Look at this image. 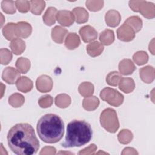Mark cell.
I'll return each mask as SVG.
<instances>
[{
  "instance_id": "6da1fadb",
  "label": "cell",
  "mask_w": 155,
  "mask_h": 155,
  "mask_svg": "<svg viewBox=\"0 0 155 155\" xmlns=\"http://www.w3.org/2000/svg\"><path fill=\"white\" fill-rule=\"evenodd\" d=\"M10 149L18 155H32L39 148V142L33 127L27 123H19L13 126L7 134Z\"/></svg>"
},
{
  "instance_id": "7a4b0ae2",
  "label": "cell",
  "mask_w": 155,
  "mask_h": 155,
  "mask_svg": "<svg viewBox=\"0 0 155 155\" xmlns=\"http://www.w3.org/2000/svg\"><path fill=\"white\" fill-rule=\"evenodd\" d=\"M36 130L41 140L47 143H54L61 140L64 136V124L58 115L47 114L39 119Z\"/></svg>"
},
{
  "instance_id": "3957f363",
  "label": "cell",
  "mask_w": 155,
  "mask_h": 155,
  "mask_svg": "<svg viewBox=\"0 0 155 155\" xmlns=\"http://www.w3.org/2000/svg\"><path fill=\"white\" fill-rule=\"evenodd\" d=\"M93 136L90 125L85 120H73L67 126L65 140L61 143L64 148L81 147L88 143Z\"/></svg>"
},
{
  "instance_id": "277c9868",
  "label": "cell",
  "mask_w": 155,
  "mask_h": 155,
  "mask_svg": "<svg viewBox=\"0 0 155 155\" xmlns=\"http://www.w3.org/2000/svg\"><path fill=\"white\" fill-rule=\"evenodd\" d=\"M101 126L110 133H115L119 127V122L116 111L112 108L105 109L101 114Z\"/></svg>"
},
{
  "instance_id": "5b68a950",
  "label": "cell",
  "mask_w": 155,
  "mask_h": 155,
  "mask_svg": "<svg viewBox=\"0 0 155 155\" xmlns=\"http://www.w3.org/2000/svg\"><path fill=\"white\" fill-rule=\"evenodd\" d=\"M101 98L108 104L114 107H119L124 101V96L117 90L106 87L100 93Z\"/></svg>"
},
{
  "instance_id": "8992f818",
  "label": "cell",
  "mask_w": 155,
  "mask_h": 155,
  "mask_svg": "<svg viewBox=\"0 0 155 155\" xmlns=\"http://www.w3.org/2000/svg\"><path fill=\"white\" fill-rule=\"evenodd\" d=\"M129 6L134 12H139L147 18L150 19L154 17V10H150L154 7V4L147 1H129Z\"/></svg>"
},
{
  "instance_id": "52a82bcc",
  "label": "cell",
  "mask_w": 155,
  "mask_h": 155,
  "mask_svg": "<svg viewBox=\"0 0 155 155\" xmlns=\"http://www.w3.org/2000/svg\"><path fill=\"white\" fill-rule=\"evenodd\" d=\"M117 38L124 42H130L135 37V31L128 24L124 23L117 30Z\"/></svg>"
},
{
  "instance_id": "ba28073f",
  "label": "cell",
  "mask_w": 155,
  "mask_h": 155,
  "mask_svg": "<svg viewBox=\"0 0 155 155\" xmlns=\"http://www.w3.org/2000/svg\"><path fill=\"white\" fill-rule=\"evenodd\" d=\"M36 87L37 90L41 93L48 92L52 89L53 81L50 76L42 75L37 79Z\"/></svg>"
},
{
  "instance_id": "9c48e42d",
  "label": "cell",
  "mask_w": 155,
  "mask_h": 155,
  "mask_svg": "<svg viewBox=\"0 0 155 155\" xmlns=\"http://www.w3.org/2000/svg\"><path fill=\"white\" fill-rule=\"evenodd\" d=\"M58 22L65 27L70 26L74 21L75 17L73 12L68 10H59L56 15Z\"/></svg>"
},
{
  "instance_id": "30bf717a",
  "label": "cell",
  "mask_w": 155,
  "mask_h": 155,
  "mask_svg": "<svg viewBox=\"0 0 155 155\" xmlns=\"http://www.w3.org/2000/svg\"><path fill=\"white\" fill-rule=\"evenodd\" d=\"M79 34L85 42H90L97 39V32L90 25H85L79 30Z\"/></svg>"
},
{
  "instance_id": "8fae6325",
  "label": "cell",
  "mask_w": 155,
  "mask_h": 155,
  "mask_svg": "<svg viewBox=\"0 0 155 155\" xmlns=\"http://www.w3.org/2000/svg\"><path fill=\"white\" fill-rule=\"evenodd\" d=\"M20 72L16 70L13 67H6L2 72V79L8 84H13L20 78Z\"/></svg>"
},
{
  "instance_id": "7c38bea8",
  "label": "cell",
  "mask_w": 155,
  "mask_h": 155,
  "mask_svg": "<svg viewBox=\"0 0 155 155\" xmlns=\"http://www.w3.org/2000/svg\"><path fill=\"white\" fill-rule=\"evenodd\" d=\"M17 38H27L32 31V28L30 24L26 22H19L15 25Z\"/></svg>"
},
{
  "instance_id": "4fadbf2b",
  "label": "cell",
  "mask_w": 155,
  "mask_h": 155,
  "mask_svg": "<svg viewBox=\"0 0 155 155\" xmlns=\"http://www.w3.org/2000/svg\"><path fill=\"white\" fill-rule=\"evenodd\" d=\"M105 19L107 24L109 27H115L119 24L121 16L119 12L115 10H110L106 13Z\"/></svg>"
},
{
  "instance_id": "5bb4252c",
  "label": "cell",
  "mask_w": 155,
  "mask_h": 155,
  "mask_svg": "<svg viewBox=\"0 0 155 155\" xmlns=\"http://www.w3.org/2000/svg\"><path fill=\"white\" fill-rule=\"evenodd\" d=\"M18 90L23 93H27L33 88V82L26 76H22L16 82Z\"/></svg>"
},
{
  "instance_id": "9a60e30c",
  "label": "cell",
  "mask_w": 155,
  "mask_h": 155,
  "mask_svg": "<svg viewBox=\"0 0 155 155\" xmlns=\"http://www.w3.org/2000/svg\"><path fill=\"white\" fill-rule=\"evenodd\" d=\"M136 67L133 62L128 59H125L121 61L119 64V70L120 74L123 75H128L133 73Z\"/></svg>"
},
{
  "instance_id": "2e32d148",
  "label": "cell",
  "mask_w": 155,
  "mask_h": 155,
  "mask_svg": "<svg viewBox=\"0 0 155 155\" xmlns=\"http://www.w3.org/2000/svg\"><path fill=\"white\" fill-rule=\"evenodd\" d=\"M58 11L56 8L50 7L47 8L43 15V21L47 25H52L56 22Z\"/></svg>"
},
{
  "instance_id": "e0dca14e",
  "label": "cell",
  "mask_w": 155,
  "mask_h": 155,
  "mask_svg": "<svg viewBox=\"0 0 155 155\" xmlns=\"http://www.w3.org/2000/svg\"><path fill=\"white\" fill-rule=\"evenodd\" d=\"M81 44L79 36L75 33H69L65 38V45L69 50H73L78 47Z\"/></svg>"
},
{
  "instance_id": "ac0fdd59",
  "label": "cell",
  "mask_w": 155,
  "mask_h": 155,
  "mask_svg": "<svg viewBox=\"0 0 155 155\" xmlns=\"http://www.w3.org/2000/svg\"><path fill=\"white\" fill-rule=\"evenodd\" d=\"M103 50L104 46L97 41L90 42L87 45V51L91 57H96L99 56Z\"/></svg>"
},
{
  "instance_id": "d6986e66",
  "label": "cell",
  "mask_w": 155,
  "mask_h": 155,
  "mask_svg": "<svg viewBox=\"0 0 155 155\" xmlns=\"http://www.w3.org/2000/svg\"><path fill=\"white\" fill-rule=\"evenodd\" d=\"M68 31L60 26H56L51 30V37L53 40L58 44L63 42L64 39Z\"/></svg>"
},
{
  "instance_id": "ffe728a7",
  "label": "cell",
  "mask_w": 155,
  "mask_h": 155,
  "mask_svg": "<svg viewBox=\"0 0 155 155\" xmlns=\"http://www.w3.org/2000/svg\"><path fill=\"white\" fill-rule=\"evenodd\" d=\"M134 82L130 78H122L119 84V89L125 93H131L134 90Z\"/></svg>"
},
{
  "instance_id": "44dd1931",
  "label": "cell",
  "mask_w": 155,
  "mask_h": 155,
  "mask_svg": "<svg viewBox=\"0 0 155 155\" xmlns=\"http://www.w3.org/2000/svg\"><path fill=\"white\" fill-rule=\"evenodd\" d=\"M73 13L74 15L76 22L78 24L85 23L88 21V13L82 7H76L73 10Z\"/></svg>"
},
{
  "instance_id": "7402d4cb",
  "label": "cell",
  "mask_w": 155,
  "mask_h": 155,
  "mask_svg": "<svg viewBox=\"0 0 155 155\" xmlns=\"http://www.w3.org/2000/svg\"><path fill=\"white\" fill-rule=\"evenodd\" d=\"M9 46L12 52L16 55L21 54L25 49V42L19 38L12 40Z\"/></svg>"
},
{
  "instance_id": "603a6c76",
  "label": "cell",
  "mask_w": 155,
  "mask_h": 155,
  "mask_svg": "<svg viewBox=\"0 0 155 155\" xmlns=\"http://www.w3.org/2000/svg\"><path fill=\"white\" fill-rule=\"evenodd\" d=\"M140 76L143 81L146 83H151L154 80V68L153 67L147 66L139 70Z\"/></svg>"
},
{
  "instance_id": "cb8c5ba5",
  "label": "cell",
  "mask_w": 155,
  "mask_h": 155,
  "mask_svg": "<svg viewBox=\"0 0 155 155\" xmlns=\"http://www.w3.org/2000/svg\"><path fill=\"white\" fill-rule=\"evenodd\" d=\"M16 24L15 23H8L2 28V33L4 36L8 41H12L17 38L16 29Z\"/></svg>"
},
{
  "instance_id": "d4e9b609",
  "label": "cell",
  "mask_w": 155,
  "mask_h": 155,
  "mask_svg": "<svg viewBox=\"0 0 155 155\" xmlns=\"http://www.w3.org/2000/svg\"><path fill=\"white\" fill-rule=\"evenodd\" d=\"M99 104V101L96 96H89L84 99L82 105L85 110L93 111L96 109Z\"/></svg>"
},
{
  "instance_id": "484cf974",
  "label": "cell",
  "mask_w": 155,
  "mask_h": 155,
  "mask_svg": "<svg viewBox=\"0 0 155 155\" xmlns=\"http://www.w3.org/2000/svg\"><path fill=\"white\" fill-rule=\"evenodd\" d=\"M99 40L102 44L105 45L111 44L114 41V34L113 30L106 29L101 33Z\"/></svg>"
},
{
  "instance_id": "4316f807",
  "label": "cell",
  "mask_w": 155,
  "mask_h": 155,
  "mask_svg": "<svg viewBox=\"0 0 155 155\" xmlns=\"http://www.w3.org/2000/svg\"><path fill=\"white\" fill-rule=\"evenodd\" d=\"M124 23L130 25L135 32L139 31L142 26V21L137 16H133L128 18Z\"/></svg>"
},
{
  "instance_id": "83f0119b",
  "label": "cell",
  "mask_w": 155,
  "mask_h": 155,
  "mask_svg": "<svg viewBox=\"0 0 155 155\" xmlns=\"http://www.w3.org/2000/svg\"><path fill=\"white\" fill-rule=\"evenodd\" d=\"M79 92L84 97L91 96L94 92L93 85L88 82H85L80 84L79 87Z\"/></svg>"
},
{
  "instance_id": "f1b7e54d",
  "label": "cell",
  "mask_w": 155,
  "mask_h": 155,
  "mask_svg": "<svg viewBox=\"0 0 155 155\" xmlns=\"http://www.w3.org/2000/svg\"><path fill=\"white\" fill-rule=\"evenodd\" d=\"M16 67L20 73L25 74L30 69V62L27 58L22 57L19 58L16 62Z\"/></svg>"
},
{
  "instance_id": "f546056e",
  "label": "cell",
  "mask_w": 155,
  "mask_h": 155,
  "mask_svg": "<svg viewBox=\"0 0 155 155\" xmlns=\"http://www.w3.org/2000/svg\"><path fill=\"white\" fill-rule=\"evenodd\" d=\"M30 12L36 15H39L45 7V2L43 1H30Z\"/></svg>"
},
{
  "instance_id": "4dcf8cb0",
  "label": "cell",
  "mask_w": 155,
  "mask_h": 155,
  "mask_svg": "<svg viewBox=\"0 0 155 155\" xmlns=\"http://www.w3.org/2000/svg\"><path fill=\"white\" fill-rule=\"evenodd\" d=\"M121 74L117 71H112L110 72L106 77V82L107 83L111 86H117L119 85L121 79Z\"/></svg>"
},
{
  "instance_id": "1f68e13d",
  "label": "cell",
  "mask_w": 155,
  "mask_h": 155,
  "mask_svg": "<svg viewBox=\"0 0 155 155\" xmlns=\"http://www.w3.org/2000/svg\"><path fill=\"white\" fill-rule=\"evenodd\" d=\"M25 99L24 96L19 93H15L12 94L8 98V103L13 107H20L24 103Z\"/></svg>"
},
{
  "instance_id": "d6a6232c",
  "label": "cell",
  "mask_w": 155,
  "mask_h": 155,
  "mask_svg": "<svg viewBox=\"0 0 155 155\" xmlns=\"http://www.w3.org/2000/svg\"><path fill=\"white\" fill-rule=\"evenodd\" d=\"M71 103L70 96L66 94L57 95L55 98V104L59 108H64L67 107Z\"/></svg>"
},
{
  "instance_id": "836d02e7",
  "label": "cell",
  "mask_w": 155,
  "mask_h": 155,
  "mask_svg": "<svg viewBox=\"0 0 155 155\" xmlns=\"http://www.w3.org/2000/svg\"><path fill=\"white\" fill-rule=\"evenodd\" d=\"M117 137L120 143L122 144H127L131 141L133 139V134L130 130L124 129L119 132Z\"/></svg>"
},
{
  "instance_id": "e575fe53",
  "label": "cell",
  "mask_w": 155,
  "mask_h": 155,
  "mask_svg": "<svg viewBox=\"0 0 155 155\" xmlns=\"http://www.w3.org/2000/svg\"><path fill=\"white\" fill-rule=\"evenodd\" d=\"M133 59L137 65H142L147 62L148 59V56L146 52L143 51H140L136 53L133 55Z\"/></svg>"
},
{
  "instance_id": "d590c367",
  "label": "cell",
  "mask_w": 155,
  "mask_h": 155,
  "mask_svg": "<svg viewBox=\"0 0 155 155\" xmlns=\"http://www.w3.org/2000/svg\"><path fill=\"white\" fill-rule=\"evenodd\" d=\"M15 1H2L1 8L7 14H13L16 12Z\"/></svg>"
},
{
  "instance_id": "8d00e7d4",
  "label": "cell",
  "mask_w": 155,
  "mask_h": 155,
  "mask_svg": "<svg viewBox=\"0 0 155 155\" xmlns=\"http://www.w3.org/2000/svg\"><path fill=\"white\" fill-rule=\"evenodd\" d=\"M12 59V54L7 48L1 49V63L2 65L8 64Z\"/></svg>"
},
{
  "instance_id": "74e56055",
  "label": "cell",
  "mask_w": 155,
  "mask_h": 155,
  "mask_svg": "<svg viewBox=\"0 0 155 155\" xmlns=\"http://www.w3.org/2000/svg\"><path fill=\"white\" fill-rule=\"evenodd\" d=\"M53 102V99L50 95H45L41 96L38 100V104L41 108H48L50 107Z\"/></svg>"
},
{
  "instance_id": "f35d334b",
  "label": "cell",
  "mask_w": 155,
  "mask_h": 155,
  "mask_svg": "<svg viewBox=\"0 0 155 155\" xmlns=\"http://www.w3.org/2000/svg\"><path fill=\"white\" fill-rule=\"evenodd\" d=\"M104 5V1H86V6L90 10L93 12H96L102 8Z\"/></svg>"
},
{
  "instance_id": "ab89813d",
  "label": "cell",
  "mask_w": 155,
  "mask_h": 155,
  "mask_svg": "<svg viewBox=\"0 0 155 155\" xmlns=\"http://www.w3.org/2000/svg\"><path fill=\"white\" fill-rule=\"evenodd\" d=\"M15 5L19 12L21 13H27L30 8V1H16Z\"/></svg>"
},
{
  "instance_id": "60d3db41",
  "label": "cell",
  "mask_w": 155,
  "mask_h": 155,
  "mask_svg": "<svg viewBox=\"0 0 155 155\" xmlns=\"http://www.w3.org/2000/svg\"><path fill=\"white\" fill-rule=\"evenodd\" d=\"M97 149V147L94 144H91L89 147L82 150L79 152V154H94V152Z\"/></svg>"
}]
</instances>
